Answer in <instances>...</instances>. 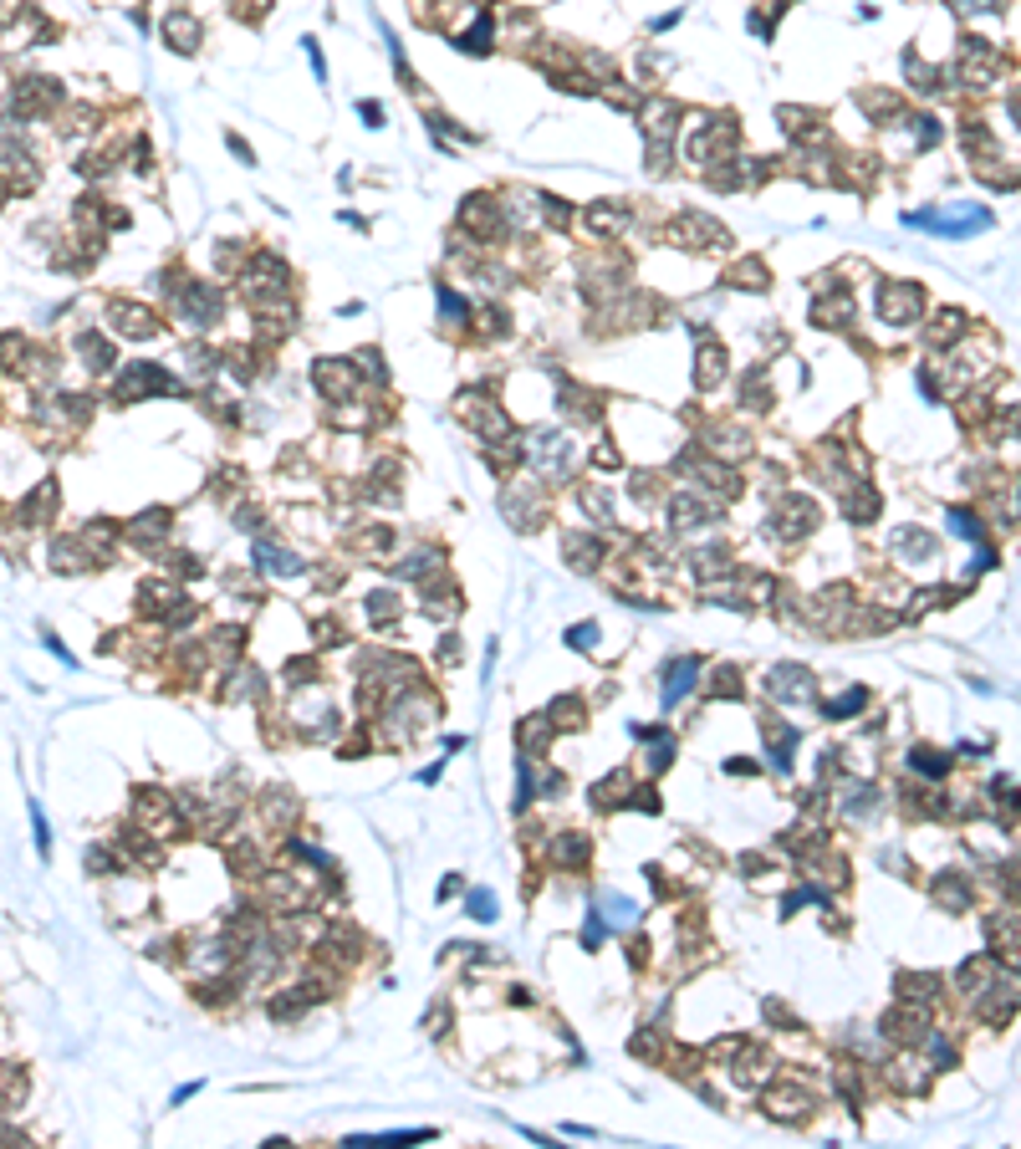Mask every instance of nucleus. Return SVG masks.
Here are the masks:
<instances>
[{
    "instance_id": "1",
    "label": "nucleus",
    "mask_w": 1021,
    "mask_h": 1149,
    "mask_svg": "<svg viewBox=\"0 0 1021 1149\" xmlns=\"http://www.w3.org/2000/svg\"><path fill=\"white\" fill-rule=\"evenodd\" d=\"M669 235L679 241V246H689V251H725V246H730L725 225H715V220L699 215V210H685V215L669 225Z\"/></svg>"
},
{
    "instance_id": "2",
    "label": "nucleus",
    "mask_w": 1021,
    "mask_h": 1149,
    "mask_svg": "<svg viewBox=\"0 0 1021 1149\" xmlns=\"http://www.w3.org/2000/svg\"><path fill=\"white\" fill-rule=\"evenodd\" d=\"M919 312H924V292H919L914 282H889L879 292V317L889 327H909L919 323Z\"/></svg>"
},
{
    "instance_id": "3",
    "label": "nucleus",
    "mask_w": 1021,
    "mask_h": 1149,
    "mask_svg": "<svg viewBox=\"0 0 1021 1149\" xmlns=\"http://www.w3.org/2000/svg\"><path fill=\"white\" fill-rule=\"evenodd\" d=\"M286 282H291V276H286V266H281V261H276V256H256V272L246 276L250 302L271 312L276 302H286Z\"/></svg>"
},
{
    "instance_id": "4",
    "label": "nucleus",
    "mask_w": 1021,
    "mask_h": 1149,
    "mask_svg": "<svg viewBox=\"0 0 1021 1149\" xmlns=\"http://www.w3.org/2000/svg\"><path fill=\"white\" fill-rule=\"evenodd\" d=\"M225 312V292L220 286H205V282H184V297H179V317L189 327H209L215 317Z\"/></svg>"
},
{
    "instance_id": "5",
    "label": "nucleus",
    "mask_w": 1021,
    "mask_h": 1149,
    "mask_svg": "<svg viewBox=\"0 0 1021 1149\" xmlns=\"http://www.w3.org/2000/svg\"><path fill=\"white\" fill-rule=\"evenodd\" d=\"M311 384H317V394L332 404H348V394L358 388V374H352L348 358H322L317 368H311Z\"/></svg>"
},
{
    "instance_id": "6",
    "label": "nucleus",
    "mask_w": 1021,
    "mask_h": 1149,
    "mask_svg": "<svg viewBox=\"0 0 1021 1149\" xmlns=\"http://www.w3.org/2000/svg\"><path fill=\"white\" fill-rule=\"evenodd\" d=\"M960 77H965L970 87H991L995 82V46H985L981 36L960 41Z\"/></svg>"
},
{
    "instance_id": "7",
    "label": "nucleus",
    "mask_w": 1021,
    "mask_h": 1149,
    "mask_svg": "<svg viewBox=\"0 0 1021 1149\" xmlns=\"http://www.w3.org/2000/svg\"><path fill=\"white\" fill-rule=\"evenodd\" d=\"M138 394H179V384L158 363H133L123 374V384H117V399H138Z\"/></svg>"
},
{
    "instance_id": "8",
    "label": "nucleus",
    "mask_w": 1021,
    "mask_h": 1149,
    "mask_svg": "<svg viewBox=\"0 0 1021 1149\" xmlns=\"http://www.w3.org/2000/svg\"><path fill=\"white\" fill-rule=\"evenodd\" d=\"M460 419H465V425H475L485 439L511 435V419H505V414L495 409V404L485 399V394H465V399H460Z\"/></svg>"
},
{
    "instance_id": "9",
    "label": "nucleus",
    "mask_w": 1021,
    "mask_h": 1149,
    "mask_svg": "<svg viewBox=\"0 0 1021 1149\" xmlns=\"http://www.w3.org/2000/svg\"><path fill=\"white\" fill-rule=\"evenodd\" d=\"M766 695L781 700V705H797V700L812 695V674L801 670V664H776V670L766 674Z\"/></svg>"
},
{
    "instance_id": "10",
    "label": "nucleus",
    "mask_w": 1021,
    "mask_h": 1149,
    "mask_svg": "<svg viewBox=\"0 0 1021 1149\" xmlns=\"http://www.w3.org/2000/svg\"><path fill=\"white\" fill-rule=\"evenodd\" d=\"M669 521H674V531H695V527H710V521H715V501H705V496H695V491H674Z\"/></svg>"
},
{
    "instance_id": "11",
    "label": "nucleus",
    "mask_w": 1021,
    "mask_h": 1149,
    "mask_svg": "<svg viewBox=\"0 0 1021 1149\" xmlns=\"http://www.w3.org/2000/svg\"><path fill=\"white\" fill-rule=\"evenodd\" d=\"M107 323H113L123 337H154L158 333V317L148 307H133V302H113V307H107Z\"/></svg>"
},
{
    "instance_id": "12",
    "label": "nucleus",
    "mask_w": 1021,
    "mask_h": 1149,
    "mask_svg": "<svg viewBox=\"0 0 1021 1149\" xmlns=\"http://www.w3.org/2000/svg\"><path fill=\"white\" fill-rule=\"evenodd\" d=\"M256 568L271 572V578H301V572H307L297 552H286V547H276V542H256Z\"/></svg>"
},
{
    "instance_id": "13",
    "label": "nucleus",
    "mask_w": 1021,
    "mask_h": 1149,
    "mask_svg": "<svg viewBox=\"0 0 1021 1149\" xmlns=\"http://www.w3.org/2000/svg\"><path fill=\"white\" fill-rule=\"evenodd\" d=\"M582 220H587V231L613 235V231H628V225H634V210L623 205V200H607V205H593Z\"/></svg>"
},
{
    "instance_id": "14",
    "label": "nucleus",
    "mask_w": 1021,
    "mask_h": 1149,
    "mask_svg": "<svg viewBox=\"0 0 1021 1149\" xmlns=\"http://www.w3.org/2000/svg\"><path fill=\"white\" fill-rule=\"evenodd\" d=\"M536 466H542L546 476H567V466H572L567 435H542V439H536Z\"/></svg>"
},
{
    "instance_id": "15",
    "label": "nucleus",
    "mask_w": 1021,
    "mask_h": 1149,
    "mask_svg": "<svg viewBox=\"0 0 1021 1149\" xmlns=\"http://www.w3.org/2000/svg\"><path fill=\"white\" fill-rule=\"evenodd\" d=\"M699 680V659H679V664H669L664 670V705H679V700L695 690Z\"/></svg>"
},
{
    "instance_id": "16",
    "label": "nucleus",
    "mask_w": 1021,
    "mask_h": 1149,
    "mask_svg": "<svg viewBox=\"0 0 1021 1149\" xmlns=\"http://www.w3.org/2000/svg\"><path fill=\"white\" fill-rule=\"evenodd\" d=\"M766 1113H771V1119H781V1123H797V1119H807V1113H812V1098L801 1093V1088H781V1093L766 1098Z\"/></svg>"
},
{
    "instance_id": "17",
    "label": "nucleus",
    "mask_w": 1021,
    "mask_h": 1149,
    "mask_svg": "<svg viewBox=\"0 0 1021 1149\" xmlns=\"http://www.w3.org/2000/svg\"><path fill=\"white\" fill-rule=\"evenodd\" d=\"M674 128H679V108L674 103H648V113H644V133H648V143H674Z\"/></svg>"
},
{
    "instance_id": "18",
    "label": "nucleus",
    "mask_w": 1021,
    "mask_h": 1149,
    "mask_svg": "<svg viewBox=\"0 0 1021 1149\" xmlns=\"http://www.w3.org/2000/svg\"><path fill=\"white\" fill-rule=\"evenodd\" d=\"M164 41L174 46V52H199V21H194V15H184V11H168Z\"/></svg>"
},
{
    "instance_id": "19",
    "label": "nucleus",
    "mask_w": 1021,
    "mask_h": 1149,
    "mask_svg": "<svg viewBox=\"0 0 1021 1149\" xmlns=\"http://www.w3.org/2000/svg\"><path fill=\"white\" fill-rule=\"evenodd\" d=\"M725 378V348L720 343H699V353H695V388H715Z\"/></svg>"
},
{
    "instance_id": "20",
    "label": "nucleus",
    "mask_w": 1021,
    "mask_h": 1149,
    "mask_svg": "<svg viewBox=\"0 0 1021 1149\" xmlns=\"http://www.w3.org/2000/svg\"><path fill=\"white\" fill-rule=\"evenodd\" d=\"M736 1052H740V1062L730 1068V1072H736V1083L750 1088V1083H761L766 1072H771V1052H766V1047H736Z\"/></svg>"
},
{
    "instance_id": "21",
    "label": "nucleus",
    "mask_w": 1021,
    "mask_h": 1149,
    "mask_svg": "<svg viewBox=\"0 0 1021 1149\" xmlns=\"http://www.w3.org/2000/svg\"><path fill=\"white\" fill-rule=\"evenodd\" d=\"M848 317H853V297L848 292H838V297H822L812 307V323L817 327H848Z\"/></svg>"
},
{
    "instance_id": "22",
    "label": "nucleus",
    "mask_w": 1021,
    "mask_h": 1149,
    "mask_svg": "<svg viewBox=\"0 0 1021 1149\" xmlns=\"http://www.w3.org/2000/svg\"><path fill=\"white\" fill-rule=\"evenodd\" d=\"M955 337H965V312H940V317H934V327H930V348H950V343H955Z\"/></svg>"
},
{
    "instance_id": "23",
    "label": "nucleus",
    "mask_w": 1021,
    "mask_h": 1149,
    "mask_svg": "<svg viewBox=\"0 0 1021 1149\" xmlns=\"http://www.w3.org/2000/svg\"><path fill=\"white\" fill-rule=\"evenodd\" d=\"M587 853H593V843L582 838V833H562V838L552 843V858H556L562 868H577L582 858H587Z\"/></svg>"
},
{
    "instance_id": "24",
    "label": "nucleus",
    "mask_w": 1021,
    "mask_h": 1149,
    "mask_svg": "<svg viewBox=\"0 0 1021 1149\" xmlns=\"http://www.w3.org/2000/svg\"><path fill=\"white\" fill-rule=\"evenodd\" d=\"M562 552H567L572 572H593V562H597V542H587V537H577V531L562 537Z\"/></svg>"
},
{
    "instance_id": "25",
    "label": "nucleus",
    "mask_w": 1021,
    "mask_h": 1149,
    "mask_svg": "<svg viewBox=\"0 0 1021 1149\" xmlns=\"http://www.w3.org/2000/svg\"><path fill=\"white\" fill-rule=\"evenodd\" d=\"M934 899L944 904V909H965L970 904V884L965 878H955V874H940L934 878Z\"/></svg>"
},
{
    "instance_id": "26",
    "label": "nucleus",
    "mask_w": 1021,
    "mask_h": 1149,
    "mask_svg": "<svg viewBox=\"0 0 1021 1149\" xmlns=\"http://www.w3.org/2000/svg\"><path fill=\"white\" fill-rule=\"evenodd\" d=\"M863 705H868V690H863V684H853V690H842V700H828L822 715H828V721H848V715H858Z\"/></svg>"
},
{
    "instance_id": "27",
    "label": "nucleus",
    "mask_w": 1021,
    "mask_h": 1149,
    "mask_svg": "<svg viewBox=\"0 0 1021 1149\" xmlns=\"http://www.w3.org/2000/svg\"><path fill=\"white\" fill-rule=\"evenodd\" d=\"M873 802H879V787H868V782H848L842 787V813L848 817H863Z\"/></svg>"
},
{
    "instance_id": "28",
    "label": "nucleus",
    "mask_w": 1021,
    "mask_h": 1149,
    "mask_svg": "<svg viewBox=\"0 0 1021 1149\" xmlns=\"http://www.w3.org/2000/svg\"><path fill=\"white\" fill-rule=\"evenodd\" d=\"M597 915H603V925H634V899H623V894H603L597 899Z\"/></svg>"
},
{
    "instance_id": "29",
    "label": "nucleus",
    "mask_w": 1021,
    "mask_h": 1149,
    "mask_svg": "<svg viewBox=\"0 0 1021 1149\" xmlns=\"http://www.w3.org/2000/svg\"><path fill=\"white\" fill-rule=\"evenodd\" d=\"M842 511H848V521H868V517H879V491H868V486H853V496L842 501Z\"/></svg>"
},
{
    "instance_id": "30",
    "label": "nucleus",
    "mask_w": 1021,
    "mask_h": 1149,
    "mask_svg": "<svg viewBox=\"0 0 1021 1149\" xmlns=\"http://www.w3.org/2000/svg\"><path fill=\"white\" fill-rule=\"evenodd\" d=\"M491 31H495V26H491V15L480 11V15H475V26H470L465 36L454 41V46H460V52H491Z\"/></svg>"
},
{
    "instance_id": "31",
    "label": "nucleus",
    "mask_w": 1021,
    "mask_h": 1149,
    "mask_svg": "<svg viewBox=\"0 0 1021 1149\" xmlns=\"http://www.w3.org/2000/svg\"><path fill=\"white\" fill-rule=\"evenodd\" d=\"M730 286H740V292H766V266L761 261H740L736 272H730Z\"/></svg>"
},
{
    "instance_id": "32",
    "label": "nucleus",
    "mask_w": 1021,
    "mask_h": 1149,
    "mask_svg": "<svg viewBox=\"0 0 1021 1149\" xmlns=\"http://www.w3.org/2000/svg\"><path fill=\"white\" fill-rule=\"evenodd\" d=\"M77 348H82V358H87L92 368H97V374H103V368H113V348H107V343H103L97 333H82V343H77Z\"/></svg>"
},
{
    "instance_id": "33",
    "label": "nucleus",
    "mask_w": 1021,
    "mask_h": 1149,
    "mask_svg": "<svg viewBox=\"0 0 1021 1149\" xmlns=\"http://www.w3.org/2000/svg\"><path fill=\"white\" fill-rule=\"evenodd\" d=\"M164 527H168V511H148V517L133 521V542H164Z\"/></svg>"
},
{
    "instance_id": "34",
    "label": "nucleus",
    "mask_w": 1021,
    "mask_h": 1149,
    "mask_svg": "<svg viewBox=\"0 0 1021 1149\" xmlns=\"http://www.w3.org/2000/svg\"><path fill=\"white\" fill-rule=\"evenodd\" d=\"M950 531H955V537H965V542H985V527H981V517H975V511H950Z\"/></svg>"
},
{
    "instance_id": "35",
    "label": "nucleus",
    "mask_w": 1021,
    "mask_h": 1149,
    "mask_svg": "<svg viewBox=\"0 0 1021 1149\" xmlns=\"http://www.w3.org/2000/svg\"><path fill=\"white\" fill-rule=\"evenodd\" d=\"M893 547H899L904 557H919V562H930V557H934V542H930V537H914V527L899 531V537H893Z\"/></svg>"
},
{
    "instance_id": "36",
    "label": "nucleus",
    "mask_w": 1021,
    "mask_h": 1149,
    "mask_svg": "<svg viewBox=\"0 0 1021 1149\" xmlns=\"http://www.w3.org/2000/svg\"><path fill=\"white\" fill-rule=\"evenodd\" d=\"M419 1139H429V1129H393V1134H358V1139H348V1144H419Z\"/></svg>"
},
{
    "instance_id": "37",
    "label": "nucleus",
    "mask_w": 1021,
    "mask_h": 1149,
    "mask_svg": "<svg viewBox=\"0 0 1021 1149\" xmlns=\"http://www.w3.org/2000/svg\"><path fill=\"white\" fill-rule=\"evenodd\" d=\"M909 766H914V772H924L930 782H940V776L950 772V756H940V751H914V756H909Z\"/></svg>"
},
{
    "instance_id": "38",
    "label": "nucleus",
    "mask_w": 1021,
    "mask_h": 1149,
    "mask_svg": "<svg viewBox=\"0 0 1021 1149\" xmlns=\"http://www.w3.org/2000/svg\"><path fill=\"white\" fill-rule=\"evenodd\" d=\"M440 317H444V327L465 323V317H470V302H460V297L450 292V286H440Z\"/></svg>"
},
{
    "instance_id": "39",
    "label": "nucleus",
    "mask_w": 1021,
    "mask_h": 1149,
    "mask_svg": "<svg viewBox=\"0 0 1021 1149\" xmlns=\"http://www.w3.org/2000/svg\"><path fill=\"white\" fill-rule=\"evenodd\" d=\"M909 133H914V143H919V149H934V143H940V123H934L930 113L909 118Z\"/></svg>"
},
{
    "instance_id": "40",
    "label": "nucleus",
    "mask_w": 1021,
    "mask_h": 1149,
    "mask_svg": "<svg viewBox=\"0 0 1021 1149\" xmlns=\"http://www.w3.org/2000/svg\"><path fill=\"white\" fill-rule=\"evenodd\" d=\"M164 598H168L164 588H148V593H143V603H164ZM164 619H168V623H189V619H194V608H189V603H168V613H164Z\"/></svg>"
},
{
    "instance_id": "41",
    "label": "nucleus",
    "mask_w": 1021,
    "mask_h": 1149,
    "mask_svg": "<svg viewBox=\"0 0 1021 1149\" xmlns=\"http://www.w3.org/2000/svg\"><path fill=\"white\" fill-rule=\"evenodd\" d=\"M567 649H597V623H577V629H567Z\"/></svg>"
},
{
    "instance_id": "42",
    "label": "nucleus",
    "mask_w": 1021,
    "mask_h": 1149,
    "mask_svg": "<svg viewBox=\"0 0 1021 1149\" xmlns=\"http://www.w3.org/2000/svg\"><path fill=\"white\" fill-rule=\"evenodd\" d=\"M368 613H373V619H393V613H399V598H393V593H383V588H378V593L368 598Z\"/></svg>"
},
{
    "instance_id": "43",
    "label": "nucleus",
    "mask_w": 1021,
    "mask_h": 1149,
    "mask_svg": "<svg viewBox=\"0 0 1021 1149\" xmlns=\"http://www.w3.org/2000/svg\"><path fill=\"white\" fill-rule=\"evenodd\" d=\"M470 909H475V919L491 925V919H495V894L491 889H475V894H470Z\"/></svg>"
},
{
    "instance_id": "44",
    "label": "nucleus",
    "mask_w": 1021,
    "mask_h": 1149,
    "mask_svg": "<svg viewBox=\"0 0 1021 1149\" xmlns=\"http://www.w3.org/2000/svg\"><path fill=\"white\" fill-rule=\"evenodd\" d=\"M899 981H904V996H919V1001L934 996V976H899Z\"/></svg>"
},
{
    "instance_id": "45",
    "label": "nucleus",
    "mask_w": 1021,
    "mask_h": 1149,
    "mask_svg": "<svg viewBox=\"0 0 1021 1149\" xmlns=\"http://www.w3.org/2000/svg\"><path fill=\"white\" fill-rule=\"evenodd\" d=\"M429 568H440V557L419 552V557H409V562H403V568H399V578H424Z\"/></svg>"
},
{
    "instance_id": "46",
    "label": "nucleus",
    "mask_w": 1021,
    "mask_h": 1149,
    "mask_svg": "<svg viewBox=\"0 0 1021 1149\" xmlns=\"http://www.w3.org/2000/svg\"><path fill=\"white\" fill-rule=\"evenodd\" d=\"M225 690H230L235 700H246V690H260V674H256V670H240L230 684H225Z\"/></svg>"
},
{
    "instance_id": "47",
    "label": "nucleus",
    "mask_w": 1021,
    "mask_h": 1149,
    "mask_svg": "<svg viewBox=\"0 0 1021 1149\" xmlns=\"http://www.w3.org/2000/svg\"><path fill=\"white\" fill-rule=\"evenodd\" d=\"M582 506H587V517H597L603 527L613 521V506H607V496H597V491H593V496H582Z\"/></svg>"
},
{
    "instance_id": "48",
    "label": "nucleus",
    "mask_w": 1021,
    "mask_h": 1149,
    "mask_svg": "<svg viewBox=\"0 0 1021 1149\" xmlns=\"http://www.w3.org/2000/svg\"><path fill=\"white\" fill-rule=\"evenodd\" d=\"M307 56H311V72H317V82H327V62H322V46L307 36Z\"/></svg>"
},
{
    "instance_id": "49",
    "label": "nucleus",
    "mask_w": 1021,
    "mask_h": 1149,
    "mask_svg": "<svg viewBox=\"0 0 1021 1149\" xmlns=\"http://www.w3.org/2000/svg\"><path fill=\"white\" fill-rule=\"evenodd\" d=\"M358 113H362V123H368V128H383V108H378V103H362Z\"/></svg>"
},
{
    "instance_id": "50",
    "label": "nucleus",
    "mask_w": 1021,
    "mask_h": 1149,
    "mask_svg": "<svg viewBox=\"0 0 1021 1149\" xmlns=\"http://www.w3.org/2000/svg\"><path fill=\"white\" fill-rule=\"evenodd\" d=\"M960 5H965V11H1001L1006 0H960Z\"/></svg>"
}]
</instances>
